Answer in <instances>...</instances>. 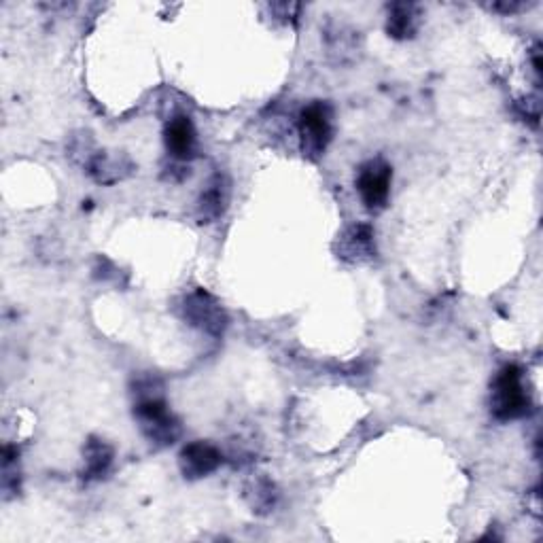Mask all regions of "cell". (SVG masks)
I'll return each instance as SVG.
<instances>
[{
  "mask_svg": "<svg viewBox=\"0 0 543 543\" xmlns=\"http://www.w3.org/2000/svg\"><path fill=\"white\" fill-rule=\"evenodd\" d=\"M113 463V448L107 442L90 440L85 446V478H100Z\"/></svg>",
  "mask_w": 543,
  "mask_h": 543,
  "instance_id": "8fae6325",
  "label": "cell"
},
{
  "mask_svg": "<svg viewBox=\"0 0 543 543\" xmlns=\"http://www.w3.org/2000/svg\"><path fill=\"white\" fill-rule=\"evenodd\" d=\"M181 471L183 476L189 480H200L206 478L208 474L223 463V454L206 442H191L181 450Z\"/></svg>",
  "mask_w": 543,
  "mask_h": 543,
  "instance_id": "8992f818",
  "label": "cell"
},
{
  "mask_svg": "<svg viewBox=\"0 0 543 543\" xmlns=\"http://www.w3.org/2000/svg\"><path fill=\"white\" fill-rule=\"evenodd\" d=\"M490 408L499 420H514L527 416L533 408L529 389H524L522 370L518 365H505L493 380Z\"/></svg>",
  "mask_w": 543,
  "mask_h": 543,
  "instance_id": "7a4b0ae2",
  "label": "cell"
},
{
  "mask_svg": "<svg viewBox=\"0 0 543 543\" xmlns=\"http://www.w3.org/2000/svg\"><path fill=\"white\" fill-rule=\"evenodd\" d=\"M185 317L191 325H196L202 331H208V334H213V336L223 334V329L227 325V317H225L223 308L204 291H196L194 295L187 297Z\"/></svg>",
  "mask_w": 543,
  "mask_h": 543,
  "instance_id": "5b68a950",
  "label": "cell"
},
{
  "mask_svg": "<svg viewBox=\"0 0 543 543\" xmlns=\"http://www.w3.org/2000/svg\"><path fill=\"white\" fill-rule=\"evenodd\" d=\"M138 389L143 391H138L134 416L138 418L140 429H143L147 440L157 446H170L177 442V437L181 435V425L179 420L170 414L160 391H155L151 380L140 384Z\"/></svg>",
  "mask_w": 543,
  "mask_h": 543,
  "instance_id": "6da1fadb",
  "label": "cell"
},
{
  "mask_svg": "<svg viewBox=\"0 0 543 543\" xmlns=\"http://www.w3.org/2000/svg\"><path fill=\"white\" fill-rule=\"evenodd\" d=\"M302 151L310 160L321 157L331 140V107L327 102L314 100L300 113Z\"/></svg>",
  "mask_w": 543,
  "mask_h": 543,
  "instance_id": "3957f363",
  "label": "cell"
},
{
  "mask_svg": "<svg viewBox=\"0 0 543 543\" xmlns=\"http://www.w3.org/2000/svg\"><path fill=\"white\" fill-rule=\"evenodd\" d=\"M227 204H230V181L223 174H217L213 181L208 183V187L202 191V196L198 200V217L202 223L217 221L223 217L227 210Z\"/></svg>",
  "mask_w": 543,
  "mask_h": 543,
  "instance_id": "9c48e42d",
  "label": "cell"
},
{
  "mask_svg": "<svg viewBox=\"0 0 543 543\" xmlns=\"http://www.w3.org/2000/svg\"><path fill=\"white\" fill-rule=\"evenodd\" d=\"M418 28V7L414 3H393L389 5L387 32L397 41L412 39Z\"/></svg>",
  "mask_w": 543,
  "mask_h": 543,
  "instance_id": "30bf717a",
  "label": "cell"
},
{
  "mask_svg": "<svg viewBox=\"0 0 543 543\" xmlns=\"http://www.w3.org/2000/svg\"><path fill=\"white\" fill-rule=\"evenodd\" d=\"M374 249V230L370 225H353L340 238V257L350 264H361V261L372 259Z\"/></svg>",
  "mask_w": 543,
  "mask_h": 543,
  "instance_id": "ba28073f",
  "label": "cell"
},
{
  "mask_svg": "<svg viewBox=\"0 0 543 543\" xmlns=\"http://www.w3.org/2000/svg\"><path fill=\"white\" fill-rule=\"evenodd\" d=\"M164 140L168 153L181 164L189 162L191 157L196 155L198 136L194 124H191V119L187 115H177L168 121L164 130Z\"/></svg>",
  "mask_w": 543,
  "mask_h": 543,
  "instance_id": "52a82bcc",
  "label": "cell"
},
{
  "mask_svg": "<svg viewBox=\"0 0 543 543\" xmlns=\"http://www.w3.org/2000/svg\"><path fill=\"white\" fill-rule=\"evenodd\" d=\"M393 168L384 160L365 162L357 172V191L367 210H382L391 196Z\"/></svg>",
  "mask_w": 543,
  "mask_h": 543,
  "instance_id": "277c9868",
  "label": "cell"
}]
</instances>
